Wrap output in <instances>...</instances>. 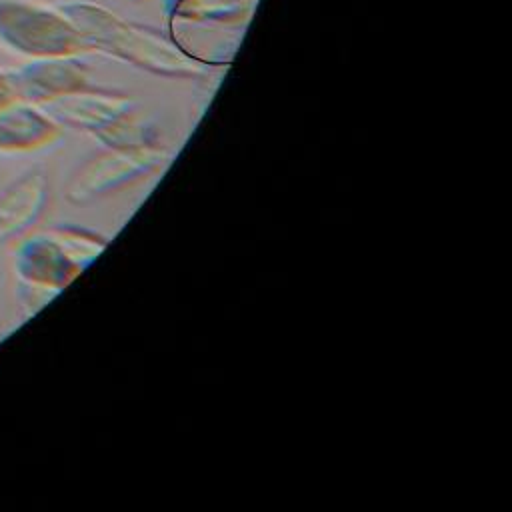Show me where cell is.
<instances>
[{
    "label": "cell",
    "mask_w": 512,
    "mask_h": 512,
    "mask_svg": "<svg viewBox=\"0 0 512 512\" xmlns=\"http://www.w3.org/2000/svg\"><path fill=\"white\" fill-rule=\"evenodd\" d=\"M0 44L26 60L86 52L62 10L34 0H0Z\"/></svg>",
    "instance_id": "3"
},
{
    "label": "cell",
    "mask_w": 512,
    "mask_h": 512,
    "mask_svg": "<svg viewBox=\"0 0 512 512\" xmlns=\"http://www.w3.org/2000/svg\"><path fill=\"white\" fill-rule=\"evenodd\" d=\"M42 108L60 126L74 128L94 136L96 132L106 128L110 122H114L122 114L136 108V104L128 94L90 86L86 90L64 96Z\"/></svg>",
    "instance_id": "8"
},
{
    "label": "cell",
    "mask_w": 512,
    "mask_h": 512,
    "mask_svg": "<svg viewBox=\"0 0 512 512\" xmlns=\"http://www.w3.org/2000/svg\"><path fill=\"white\" fill-rule=\"evenodd\" d=\"M12 72L18 96L36 106H48L92 86L90 68L78 58V54L34 58Z\"/></svg>",
    "instance_id": "6"
},
{
    "label": "cell",
    "mask_w": 512,
    "mask_h": 512,
    "mask_svg": "<svg viewBox=\"0 0 512 512\" xmlns=\"http://www.w3.org/2000/svg\"><path fill=\"white\" fill-rule=\"evenodd\" d=\"M94 138L104 148H116V150H138V148L162 146L160 130L156 128V124L140 116L136 108L122 114L114 122H110L106 128L96 132Z\"/></svg>",
    "instance_id": "10"
},
{
    "label": "cell",
    "mask_w": 512,
    "mask_h": 512,
    "mask_svg": "<svg viewBox=\"0 0 512 512\" xmlns=\"http://www.w3.org/2000/svg\"><path fill=\"white\" fill-rule=\"evenodd\" d=\"M58 8L76 28L84 50L170 80H198L212 70L186 56L166 32L126 20L98 2L66 0Z\"/></svg>",
    "instance_id": "1"
},
{
    "label": "cell",
    "mask_w": 512,
    "mask_h": 512,
    "mask_svg": "<svg viewBox=\"0 0 512 512\" xmlns=\"http://www.w3.org/2000/svg\"><path fill=\"white\" fill-rule=\"evenodd\" d=\"M54 296H56V292H52V290L18 282V304H20L22 308H26L28 314L38 312V310H40L48 300H52Z\"/></svg>",
    "instance_id": "12"
},
{
    "label": "cell",
    "mask_w": 512,
    "mask_h": 512,
    "mask_svg": "<svg viewBox=\"0 0 512 512\" xmlns=\"http://www.w3.org/2000/svg\"><path fill=\"white\" fill-rule=\"evenodd\" d=\"M50 200V178L42 166L18 174L0 190V244H12L32 232Z\"/></svg>",
    "instance_id": "7"
},
{
    "label": "cell",
    "mask_w": 512,
    "mask_h": 512,
    "mask_svg": "<svg viewBox=\"0 0 512 512\" xmlns=\"http://www.w3.org/2000/svg\"><path fill=\"white\" fill-rule=\"evenodd\" d=\"M12 268L18 282L46 288L56 294L86 270L50 228L32 230L14 242Z\"/></svg>",
    "instance_id": "5"
},
{
    "label": "cell",
    "mask_w": 512,
    "mask_h": 512,
    "mask_svg": "<svg viewBox=\"0 0 512 512\" xmlns=\"http://www.w3.org/2000/svg\"><path fill=\"white\" fill-rule=\"evenodd\" d=\"M62 126L42 108L22 98L0 108V152L24 154L50 146Z\"/></svg>",
    "instance_id": "9"
},
{
    "label": "cell",
    "mask_w": 512,
    "mask_h": 512,
    "mask_svg": "<svg viewBox=\"0 0 512 512\" xmlns=\"http://www.w3.org/2000/svg\"><path fill=\"white\" fill-rule=\"evenodd\" d=\"M168 158L170 150L164 146L138 150L102 148L72 172L64 188V198L76 206L106 198L158 172Z\"/></svg>",
    "instance_id": "4"
},
{
    "label": "cell",
    "mask_w": 512,
    "mask_h": 512,
    "mask_svg": "<svg viewBox=\"0 0 512 512\" xmlns=\"http://www.w3.org/2000/svg\"><path fill=\"white\" fill-rule=\"evenodd\" d=\"M260 0H162L166 34L206 68L234 60Z\"/></svg>",
    "instance_id": "2"
},
{
    "label": "cell",
    "mask_w": 512,
    "mask_h": 512,
    "mask_svg": "<svg viewBox=\"0 0 512 512\" xmlns=\"http://www.w3.org/2000/svg\"><path fill=\"white\" fill-rule=\"evenodd\" d=\"M132 4H144V2H150V0H130Z\"/></svg>",
    "instance_id": "14"
},
{
    "label": "cell",
    "mask_w": 512,
    "mask_h": 512,
    "mask_svg": "<svg viewBox=\"0 0 512 512\" xmlns=\"http://www.w3.org/2000/svg\"><path fill=\"white\" fill-rule=\"evenodd\" d=\"M50 232L84 268H88L108 244V240L98 232L76 224H56L50 228Z\"/></svg>",
    "instance_id": "11"
},
{
    "label": "cell",
    "mask_w": 512,
    "mask_h": 512,
    "mask_svg": "<svg viewBox=\"0 0 512 512\" xmlns=\"http://www.w3.org/2000/svg\"><path fill=\"white\" fill-rule=\"evenodd\" d=\"M18 88H16V78L14 72L2 70L0 68V108L8 106L10 102L18 100Z\"/></svg>",
    "instance_id": "13"
}]
</instances>
